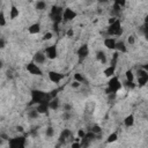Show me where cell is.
Segmentation results:
<instances>
[{
  "label": "cell",
  "mask_w": 148,
  "mask_h": 148,
  "mask_svg": "<svg viewBox=\"0 0 148 148\" xmlns=\"http://www.w3.org/2000/svg\"><path fill=\"white\" fill-rule=\"evenodd\" d=\"M124 125H125L127 128H130V127H132V126L134 125V116H133L132 113L125 117V119H124Z\"/></svg>",
  "instance_id": "20"
},
{
  "label": "cell",
  "mask_w": 148,
  "mask_h": 148,
  "mask_svg": "<svg viewBox=\"0 0 148 148\" xmlns=\"http://www.w3.org/2000/svg\"><path fill=\"white\" fill-rule=\"evenodd\" d=\"M39 117V113L34 109V110H30L29 112H28V118H30V119H37Z\"/></svg>",
  "instance_id": "26"
},
{
  "label": "cell",
  "mask_w": 148,
  "mask_h": 148,
  "mask_svg": "<svg viewBox=\"0 0 148 148\" xmlns=\"http://www.w3.org/2000/svg\"><path fill=\"white\" fill-rule=\"evenodd\" d=\"M116 2L118 3V6L121 8V7H124L125 5H126V1H124V0H116Z\"/></svg>",
  "instance_id": "41"
},
{
  "label": "cell",
  "mask_w": 148,
  "mask_h": 148,
  "mask_svg": "<svg viewBox=\"0 0 148 148\" xmlns=\"http://www.w3.org/2000/svg\"><path fill=\"white\" fill-rule=\"evenodd\" d=\"M74 81H77V82H84L86 81V79H84V76H82L80 73H75L74 74Z\"/></svg>",
  "instance_id": "29"
},
{
  "label": "cell",
  "mask_w": 148,
  "mask_h": 148,
  "mask_svg": "<svg viewBox=\"0 0 148 148\" xmlns=\"http://www.w3.org/2000/svg\"><path fill=\"white\" fill-rule=\"evenodd\" d=\"M96 59L102 64V65H104V64H106V54H105V52L104 51H102V50H98L97 52H96Z\"/></svg>",
  "instance_id": "19"
},
{
  "label": "cell",
  "mask_w": 148,
  "mask_h": 148,
  "mask_svg": "<svg viewBox=\"0 0 148 148\" xmlns=\"http://www.w3.org/2000/svg\"><path fill=\"white\" fill-rule=\"evenodd\" d=\"M45 135H46L47 138H52V136L54 135V130H53L52 126L46 127V130H45Z\"/></svg>",
  "instance_id": "28"
},
{
  "label": "cell",
  "mask_w": 148,
  "mask_h": 148,
  "mask_svg": "<svg viewBox=\"0 0 148 148\" xmlns=\"http://www.w3.org/2000/svg\"><path fill=\"white\" fill-rule=\"evenodd\" d=\"M125 77H126V81L134 82V74H133L132 69H127V71L125 72Z\"/></svg>",
  "instance_id": "25"
},
{
  "label": "cell",
  "mask_w": 148,
  "mask_h": 148,
  "mask_svg": "<svg viewBox=\"0 0 148 148\" xmlns=\"http://www.w3.org/2000/svg\"><path fill=\"white\" fill-rule=\"evenodd\" d=\"M0 9H1V2H0Z\"/></svg>",
  "instance_id": "48"
},
{
  "label": "cell",
  "mask_w": 148,
  "mask_h": 148,
  "mask_svg": "<svg viewBox=\"0 0 148 148\" xmlns=\"http://www.w3.org/2000/svg\"><path fill=\"white\" fill-rule=\"evenodd\" d=\"M2 65H3V62H2V60H1V59H0V69H1V68H2Z\"/></svg>",
  "instance_id": "47"
},
{
  "label": "cell",
  "mask_w": 148,
  "mask_h": 148,
  "mask_svg": "<svg viewBox=\"0 0 148 148\" xmlns=\"http://www.w3.org/2000/svg\"><path fill=\"white\" fill-rule=\"evenodd\" d=\"M136 79H138V84L139 87H143L146 86V83L148 82V72L145 68H139L136 72Z\"/></svg>",
  "instance_id": "6"
},
{
  "label": "cell",
  "mask_w": 148,
  "mask_h": 148,
  "mask_svg": "<svg viewBox=\"0 0 148 148\" xmlns=\"http://www.w3.org/2000/svg\"><path fill=\"white\" fill-rule=\"evenodd\" d=\"M52 99L50 92L39 90V89H32L31 90V104H42V103H50V101Z\"/></svg>",
  "instance_id": "1"
},
{
  "label": "cell",
  "mask_w": 148,
  "mask_h": 148,
  "mask_svg": "<svg viewBox=\"0 0 148 148\" xmlns=\"http://www.w3.org/2000/svg\"><path fill=\"white\" fill-rule=\"evenodd\" d=\"M62 12H64L62 7H60L58 5L52 6V8L50 10V17L54 22V25H57L58 23H60L62 21Z\"/></svg>",
  "instance_id": "4"
},
{
  "label": "cell",
  "mask_w": 148,
  "mask_h": 148,
  "mask_svg": "<svg viewBox=\"0 0 148 148\" xmlns=\"http://www.w3.org/2000/svg\"><path fill=\"white\" fill-rule=\"evenodd\" d=\"M106 34L109 37L111 36H121L123 35V28H121V23H120V20L117 18L112 24H110L106 29Z\"/></svg>",
  "instance_id": "3"
},
{
  "label": "cell",
  "mask_w": 148,
  "mask_h": 148,
  "mask_svg": "<svg viewBox=\"0 0 148 148\" xmlns=\"http://www.w3.org/2000/svg\"><path fill=\"white\" fill-rule=\"evenodd\" d=\"M64 111L65 112H71L72 111V105L69 103H65L64 104Z\"/></svg>",
  "instance_id": "34"
},
{
  "label": "cell",
  "mask_w": 148,
  "mask_h": 148,
  "mask_svg": "<svg viewBox=\"0 0 148 148\" xmlns=\"http://www.w3.org/2000/svg\"><path fill=\"white\" fill-rule=\"evenodd\" d=\"M47 75H49L50 81L53 82V83H59V82L65 77V74H61V73H59V72H54V71H50Z\"/></svg>",
  "instance_id": "13"
},
{
  "label": "cell",
  "mask_w": 148,
  "mask_h": 148,
  "mask_svg": "<svg viewBox=\"0 0 148 148\" xmlns=\"http://www.w3.org/2000/svg\"><path fill=\"white\" fill-rule=\"evenodd\" d=\"M35 7H36V9H38V10H43V9L46 8V2H45V1H37L36 5H35Z\"/></svg>",
  "instance_id": "27"
},
{
  "label": "cell",
  "mask_w": 148,
  "mask_h": 148,
  "mask_svg": "<svg viewBox=\"0 0 148 148\" xmlns=\"http://www.w3.org/2000/svg\"><path fill=\"white\" fill-rule=\"evenodd\" d=\"M6 25V17H5V13L3 10H0V27Z\"/></svg>",
  "instance_id": "31"
},
{
  "label": "cell",
  "mask_w": 148,
  "mask_h": 148,
  "mask_svg": "<svg viewBox=\"0 0 148 148\" xmlns=\"http://www.w3.org/2000/svg\"><path fill=\"white\" fill-rule=\"evenodd\" d=\"M90 132H92L94 134H99L101 132H102V128H101V126H98V125H94L91 128H90Z\"/></svg>",
  "instance_id": "30"
},
{
  "label": "cell",
  "mask_w": 148,
  "mask_h": 148,
  "mask_svg": "<svg viewBox=\"0 0 148 148\" xmlns=\"http://www.w3.org/2000/svg\"><path fill=\"white\" fill-rule=\"evenodd\" d=\"M71 148H81V145H80V142H79V141H74V142L72 143Z\"/></svg>",
  "instance_id": "40"
},
{
  "label": "cell",
  "mask_w": 148,
  "mask_h": 148,
  "mask_svg": "<svg viewBox=\"0 0 148 148\" xmlns=\"http://www.w3.org/2000/svg\"><path fill=\"white\" fill-rule=\"evenodd\" d=\"M2 143H3V139H2V138H1V136H0V146H1V145H2Z\"/></svg>",
  "instance_id": "46"
},
{
  "label": "cell",
  "mask_w": 148,
  "mask_h": 148,
  "mask_svg": "<svg viewBox=\"0 0 148 148\" xmlns=\"http://www.w3.org/2000/svg\"><path fill=\"white\" fill-rule=\"evenodd\" d=\"M5 46H6V40L2 37H0V50L5 49Z\"/></svg>",
  "instance_id": "38"
},
{
  "label": "cell",
  "mask_w": 148,
  "mask_h": 148,
  "mask_svg": "<svg viewBox=\"0 0 148 148\" xmlns=\"http://www.w3.org/2000/svg\"><path fill=\"white\" fill-rule=\"evenodd\" d=\"M123 88V83L119 81L118 76L113 75L112 77H110V80L108 81V87L105 89V92L108 95H116L120 89Z\"/></svg>",
  "instance_id": "2"
},
{
  "label": "cell",
  "mask_w": 148,
  "mask_h": 148,
  "mask_svg": "<svg viewBox=\"0 0 148 148\" xmlns=\"http://www.w3.org/2000/svg\"><path fill=\"white\" fill-rule=\"evenodd\" d=\"M116 39L113 38V37H106L105 39H104V46H106V49H109V50H114L116 49Z\"/></svg>",
  "instance_id": "15"
},
{
  "label": "cell",
  "mask_w": 148,
  "mask_h": 148,
  "mask_svg": "<svg viewBox=\"0 0 148 148\" xmlns=\"http://www.w3.org/2000/svg\"><path fill=\"white\" fill-rule=\"evenodd\" d=\"M62 117H64L65 120H68V119L72 117V114H71V112H65V111H64V116H62Z\"/></svg>",
  "instance_id": "42"
},
{
  "label": "cell",
  "mask_w": 148,
  "mask_h": 148,
  "mask_svg": "<svg viewBox=\"0 0 148 148\" xmlns=\"http://www.w3.org/2000/svg\"><path fill=\"white\" fill-rule=\"evenodd\" d=\"M27 139L24 135L14 136L12 139H8V148H25Z\"/></svg>",
  "instance_id": "5"
},
{
  "label": "cell",
  "mask_w": 148,
  "mask_h": 148,
  "mask_svg": "<svg viewBox=\"0 0 148 148\" xmlns=\"http://www.w3.org/2000/svg\"><path fill=\"white\" fill-rule=\"evenodd\" d=\"M28 31H29V34H31V35H37V34H39V31H40V24H39L38 22L32 23L31 25L28 27Z\"/></svg>",
  "instance_id": "16"
},
{
  "label": "cell",
  "mask_w": 148,
  "mask_h": 148,
  "mask_svg": "<svg viewBox=\"0 0 148 148\" xmlns=\"http://www.w3.org/2000/svg\"><path fill=\"white\" fill-rule=\"evenodd\" d=\"M114 72H116V67L114 66H109V67H106L105 69H104V75L106 76V77H112L113 75H114Z\"/></svg>",
  "instance_id": "22"
},
{
  "label": "cell",
  "mask_w": 148,
  "mask_h": 148,
  "mask_svg": "<svg viewBox=\"0 0 148 148\" xmlns=\"http://www.w3.org/2000/svg\"><path fill=\"white\" fill-rule=\"evenodd\" d=\"M84 135H86V132H84L83 130H79V131H77V136H79V139H80V140H81Z\"/></svg>",
  "instance_id": "37"
},
{
  "label": "cell",
  "mask_w": 148,
  "mask_h": 148,
  "mask_svg": "<svg viewBox=\"0 0 148 148\" xmlns=\"http://www.w3.org/2000/svg\"><path fill=\"white\" fill-rule=\"evenodd\" d=\"M39 114H45V113H47V111L50 110L49 109V103H42V104H38L37 106H36V109H35Z\"/></svg>",
  "instance_id": "17"
},
{
  "label": "cell",
  "mask_w": 148,
  "mask_h": 148,
  "mask_svg": "<svg viewBox=\"0 0 148 148\" xmlns=\"http://www.w3.org/2000/svg\"><path fill=\"white\" fill-rule=\"evenodd\" d=\"M114 50H117V52L119 53H126L127 52V47H126V44H125V42L124 40H119V42H116V49Z\"/></svg>",
  "instance_id": "18"
},
{
  "label": "cell",
  "mask_w": 148,
  "mask_h": 148,
  "mask_svg": "<svg viewBox=\"0 0 148 148\" xmlns=\"http://www.w3.org/2000/svg\"><path fill=\"white\" fill-rule=\"evenodd\" d=\"M76 12H74L72 8H65L62 12V21L64 22H69L76 17Z\"/></svg>",
  "instance_id": "11"
},
{
  "label": "cell",
  "mask_w": 148,
  "mask_h": 148,
  "mask_svg": "<svg viewBox=\"0 0 148 148\" xmlns=\"http://www.w3.org/2000/svg\"><path fill=\"white\" fill-rule=\"evenodd\" d=\"M76 54H77V57H79V61H80V62H81L83 59H86V58L88 57V54H89V47H88V45H87V44H82V45L77 49Z\"/></svg>",
  "instance_id": "12"
},
{
  "label": "cell",
  "mask_w": 148,
  "mask_h": 148,
  "mask_svg": "<svg viewBox=\"0 0 148 148\" xmlns=\"http://www.w3.org/2000/svg\"><path fill=\"white\" fill-rule=\"evenodd\" d=\"M45 60H46V57H45L44 52H42V51L36 52V53L34 54V57H32V61H34L36 65L44 64V62H45Z\"/></svg>",
  "instance_id": "14"
},
{
  "label": "cell",
  "mask_w": 148,
  "mask_h": 148,
  "mask_svg": "<svg viewBox=\"0 0 148 148\" xmlns=\"http://www.w3.org/2000/svg\"><path fill=\"white\" fill-rule=\"evenodd\" d=\"M73 35H74L73 29H68V30H67V36H68V37H72Z\"/></svg>",
  "instance_id": "43"
},
{
  "label": "cell",
  "mask_w": 148,
  "mask_h": 148,
  "mask_svg": "<svg viewBox=\"0 0 148 148\" xmlns=\"http://www.w3.org/2000/svg\"><path fill=\"white\" fill-rule=\"evenodd\" d=\"M25 68H27V71H28L30 74H32V75H37V76L43 75L42 69H40V68H39V66H38V65H36L34 61H31V62L27 64Z\"/></svg>",
  "instance_id": "9"
},
{
  "label": "cell",
  "mask_w": 148,
  "mask_h": 148,
  "mask_svg": "<svg viewBox=\"0 0 148 148\" xmlns=\"http://www.w3.org/2000/svg\"><path fill=\"white\" fill-rule=\"evenodd\" d=\"M52 36H53V34H52V32H46V34L43 36V40H49V39H51V38H52Z\"/></svg>",
  "instance_id": "36"
},
{
  "label": "cell",
  "mask_w": 148,
  "mask_h": 148,
  "mask_svg": "<svg viewBox=\"0 0 148 148\" xmlns=\"http://www.w3.org/2000/svg\"><path fill=\"white\" fill-rule=\"evenodd\" d=\"M116 20H117V17H111V18H109V21H108V22H109V25H110V24H112Z\"/></svg>",
  "instance_id": "44"
},
{
  "label": "cell",
  "mask_w": 148,
  "mask_h": 148,
  "mask_svg": "<svg viewBox=\"0 0 148 148\" xmlns=\"http://www.w3.org/2000/svg\"><path fill=\"white\" fill-rule=\"evenodd\" d=\"M16 130H17L18 132H23V127H22V126H16Z\"/></svg>",
  "instance_id": "45"
},
{
  "label": "cell",
  "mask_w": 148,
  "mask_h": 148,
  "mask_svg": "<svg viewBox=\"0 0 148 148\" xmlns=\"http://www.w3.org/2000/svg\"><path fill=\"white\" fill-rule=\"evenodd\" d=\"M117 60H118V52H114L113 53V57L111 59V62H110V66H114L116 67V64H117Z\"/></svg>",
  "instance_id": "32"
},
{
  "label": "cell",
  "mask_w": 148,
  "mask_h": 148,
  "mask_svg": "<svg viewBox=\"0 0 148 148\" xmlns=\"http://www.w3.org/2000/svg\"><path fill=\"white\" fill-rule=\"evenodd\" d=\"M44 54L47 59L50 60H53L58 57V50H57V46L56 45H50L47 47H45L44 50Z\"/></svg>",
  "instance_id": "7"
},
{
  "label": "cell",
  "mask_w": 148,
  "mask_h": 148,
  "mask_svg": "<svg viewBox=\"0 0 148 148\" xmlns=\"http://www.w3.org/2000/svg\"><path fill=\"white\" fill-rule=\"evenodd\" d=\"M95 138H96V134H94L92 132H90V131L89 132H86V135L81 139V142H80L81 148H87Z\"/></svg>",
  "instance_id": "10"
},
{
  "label": "cell",
  "mask_w": 148,
  "mask_h": 148,
  "mask_svg": "<svg viewBox=\"0 0 148 148\" xmlns=\"http://www.w3.org/2000/svg\"><path fill=\"white\" fill-rule=\"evenodd\" d=\"M18 14H20V12H18L17 7L14 6V5H12V7H10V13H9V17H10L12 20H14V18H16V17L18 16Z\"/></svg>",
  "instance_id": "23"
},
{
  "label": "cell",
  "mask_w": 148,
  "mask_h": 148,
  "mask_svg": "<svg viewBox=\"0 0 148 148\" xmlns=\"http://www.w3.org/2000/svg\"><path fill=\"white\" fill-rule=\"evenodd\" d=\"M71 135H72V132H71L68 128L62 130L61 133L59 134V138H58V146H57V148H58L59 146H61V145H65V143L68 141V139L71 138Z\"/></svg>",
  "instance_id": "8"
},
{
  "label": "cell",
  "mask_w": 148,
  "mask_h": 148,
  "mask_svg": "<svg viewBox=\"0 0 148 148\" xmlns=\"http://www.w3.org/2000/svg\"><path fill=\"white\" fill-rule=\"evenodd\" d=\"M125 86L128 88V89H134L136 87V84L134 82H130V81H125Z\"/></svg>",
  "instance_id": "33"
},
{
  "label": "cell",
  "mask_w": 148,
  "mask_h": 148,
  "mask_svg": "<svg viewBox=\"0 0 148 148\" xmlns=\"http://www.w3.org/2000/svg\"><path fill=\"white\" fill-rule=\"evenodd\" d=\"M127 43H128L130 45H133V44L135 43V37H134L133 35L128 36V38H127Z\"/></svg>",
  "instance_id": "35"
},
{
  "label": "cell",
  "mask_w": 148,
  "mask_h": 148,
  "mask_svg": "<svg viewBox=\"0 0 148 148\" xmlns=\"http://www.w3.org/2000/svg\"><path fill=\"white\" fill-rule=\"evenodd\" d=\"M117 139H118V133H117V132H112V133L108 136V139H106V143H112V142L117 141Z\"/></svg>",
  "instance_id": "24"
},
{
  "label": "cell",
  "mask_w": 148,
  "mask_h": 148,
  "mask_svg": "<svg viewBox=\"0 0 148 148\" xmlns=\"http://www.w3.org/2000/svg\"><path fill=\"white\" fill-rule=\"evenodd\" d=\"M80 86H81V83L77 82V81H73V82L71 83V87H72V88H79Z\"/></svg>",
  "instance_id": "39"
},
{
  "label": "cell",
  "mask_w": 148,
  "mask_h": 148,
  "mask_svg": "<svg viewBox=\"0 0 148 148\" xmlns=\"http://www.w3.org/2000/svg\"><path fill=\"white\" fill-rule=\"evenodd\" d=\"M58 108H59V98L58 97H54V98H52L51 101H50V103H49V109L50 110H58Z\"/></svg>",
  "instance_id": "21"
}]
</instances>
